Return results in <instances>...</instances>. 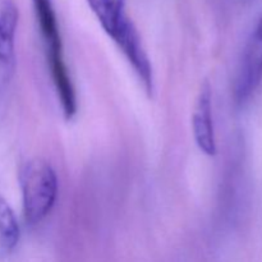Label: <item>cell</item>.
I'll return each mask as SVG.
<instances>
[{
    "label": "cell",
    "instance_id": "6da1fadb",
    "mask_svg": "<svg viewBox=\"0 0 262 262\" xmlns=\"http://www.w3.org/2000/svg\"><path fill=\"white\" fill-rule=\"evenodd\" d=\"M90 9L118 46L148 95L154 92V71L140 32L127 14V0H87Z\"/></svg>",
    "mask_w": 262,
    "mask_h": 262
},
{
    "label": "cell",
    "instance_id": "7a4b0ae2",
    "mask_svg": "<svg viewBox=\"0 0 262 262\" xmlns=\"http://www.w3.org/2000/svg\"><path fill=\"white\" fill-rule=\"evenodd\" d=\"M32 2L36 20L45 46L46 61L60 104L61 113L67 120H71L76 117L78 102H77L76 90L64 59L63 41H61L60 28H59L53 0H32Z\"/></svg>",
    "mask_w": 262,
    "mask_h": 262
},
{
    "label": "cell",
    "instance_id": "3957f363",
    "mask_svg": "<svg viewBox=\"0 0 262 262\" xmlns=\"http://www.w3.org/2000/svg\"><path fill=\"white\" fill-rule=\"evenodd\" d=\"M23 214L27 224L37 225L53 211L59 193L56 171L46 160L33 158L19 169Z\"/></svg>",
    "mask_w": 262,
    "mask_h": 262
},
{
    "label": "cell",
    "instance_id": "277c9868",
    "mask_svg": "<svg viewBox=\"0 0 262 262\" xmlns=\"http://www.w3.org/2000/svg\"><path fill=\"white\" fill-rule=\"evenodd\" d=\"M262 83V14L251 32L238 67L234 84V99L246 104Z\"/></svg>",
    "mask_w": 262,
    "mask_h": 262
},
{
    "label": "cell",
    "instance_id": "5b68a950",
    "mask_svg": "<svg viewBox=\"0 0 262 262\" xmlns=\"http://www.w3.org/2000/svg\"><path fill=\"white\" fill-rule=\"evenodd\" d=\"M192 130L197 147L207 156L216 155L214 119H212V91L207 81L202 83L193 113H192Z\"/></svg>",
    "mask_w": 262,
    "mask_h": 262
},
{
    "label": "cell",
    "instance_id": "8992f818",
    "mask_svg": "<svg viewBox=\"0 0 262 262\" xmlns=\"http://www.w3.org/2000/svg\"><path fill=\"white\" fill-rule=\"evenodd\" d=\"M19 10L13 0H0V66L7 72L15 67V33Z\"/></svg>",
    "mask_w": 262,
    "mask_h": 262
},
{
    "label": "cell",
    "instance_id": "52a82bcc",
    "mask_svg": "<svg viewBox=\"0 0 262 262\" xmlns=\"http://www.w3.org/2000/svg\"><path fill=\"white\" fill-rule=\"evenodd\" d=\"M20 229L14 211L4 197L0 196V243L7 251L19 242Z\"/></svg>",
    "mask_w": 262,
    "mask_h": 262
}]
</instances>
